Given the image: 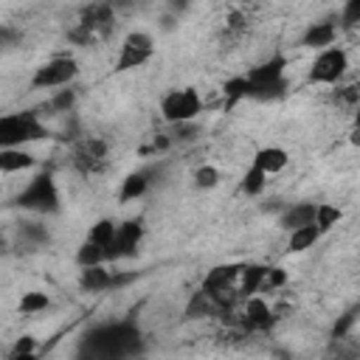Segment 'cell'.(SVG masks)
<instances>
[{"instance_id": "d590c367", "label": "cell", "mask_w": 360, "mask_h": 360, "mask_svg": "<svg viewBox=\"0 0 360 360\" xmlns=\"http://www.w3.org/2000/svg\"><path fill=\"white\" fill-rule=\"evenodd\" d=\"M360 25V0H349L343 8H340V22L338 28H354Z\"/></svg>"}, {"instance_id": "44dd1931", "label": "cell", "mask_w": 360, "mask_h": 360, "mask_svg": "<svg viewBox=\"0 0 360 360\" xmlns=\"http://www.w3.org/2000/svg\"><path fill=\"white\" fill-rule=\"evenodd\" d=\"M318 239H321V231H318L315 225H304V228H298V231H290V236H287V250H290V253H304V250L315 248Z\"/></svg>"}, {"instance_id": "9c48e42d", "label": "cell", "mask_w": 360, "mask_h": 360, "mask_svg": "<svg viewBox=\"0 0 360 360\" xmlns=\"http://www.w3.org/2000/svg\"><path fill=\"white\" fill-rule=\"evenodd\" d=\"M284 73H287V59H284V56H270V59L253 65V68L245 73V79H248V84H250V98H253L259 90L284 82V79H287Z\"/></svg>"}, {"instance_id": "277c9868", "label": "cell", "mask_w": 360, "mask_h": 360, "mask_svg": "<svg viewBox=\"0 0 360 360\" xmlns=\"http://www.w3.org/2000/svg\"><path fill=\"white\" fill-rule=\"evenodd\" d=\"M107 160H110V143H107L104 138H98V135L79 138V141L70 146V152H68L70 169L79 172V174H84V177L104 172Z\"/></svg>"}, {"instance_id": "d6a6232c", "label": "cell", "mask_w": 360, "mask_h": 360, "mask_svg": "<svg viewBox=\"0 0 360 360\" xmlns=\"http://www.w3.org/2000/svg\"><path fill=\"white\" fill-rule=\"evenodd\" d=\"M76 98H79V96H76L73 87H62V90H53L48 107H51L53 112H70V110L76 107Z\"/></svg>"}, {"instance_id": "3957f363", "label": "cell", "mask_w": 360, "mask_h": 360, "mask_svg": "<svg viewBox=\"0 0 360 360\" xmlns=\"http://www.w3.org/2000/svg\"><path fill=\"white\" fill-rule=\"evenodd\" d=\"M202 112V98L197 87H172L160 96V115L166 124H186L197 121Z\"/></svg>"}, {"instance_id": "5b68a950", "label": "cell", "mask_w": 360, "mask_h": 360, "mask_svg": "<svg viewBox=\"0 0 360 360\" xmlns=\"http://www.w3.org/2000/svg\"><path fill=\"white\" fill-rule=\"evenodd\" d=\"M76 76H79V62L73 56H53L34 70L31 87L34 90H62V87H70Z\"/></svg>"}, {"instance_id": "7a4b0ae2", "label": "cell", "mask_w": 360, "mask_h": 360, "mask_svg": "<svg viewBox=\"0 0 360 360\" xmlns=\"http://www.w3.org/2000/svg\"><path fill=\"white\" fill-rule=\"evenodd\" d=\"M48 135H51L48 127L42 124L39 112H34V110L0 115V149H20V146L42 141Z\"/></svg>"}, {"instance_id": "8d00e7d4", "label": "cell", "mask_w": 360, "mask_h": 360, "mask_svg": "<svg viewBox=\"0 0 360 360\" xmlns=\"http://www.w3.org/2000/svg\"><path fill=\"white\" fill-rule=\"evenodd\" d=\"M287 284V270L284 267H267L264 270V281H262V290H281Z\"/></svg>"}, {"instance_id": "ab89813d", "label": "cell", "mask_w": 360, "mask_h": 360, "mask_svg": "<svg viewBox=\"0 0 360 360\" xmlns=\"http://www.w3.org/2000/svg\"><path fill=\"white\" fill-rule=\"evenodd\" d=\"M0 250H3V236H0Z\"/></svg>"}, {"instance_id": "603a6c76", "label": "cell", "mask_w": 360, "mask_h": 360, "mask_svg": "<svg viewBox=\"0 0 360 360\" xmlns=\"http://www.w3.org/2000/svg\"><path fill=\"white\" fill-rule=\"evenodd\" d=\"M48 307H51V295L42 292V290H28V292H22V298H20V304H17V309H20L22 315H39V312H45Z\"/></svg>"}, {"instance_id": "9a60e30c", "label": "cell", "mask_w": 360, "mask_h": 360, "mask_svg": "<svg viewBox=\"0 0 360 360\" xmlns=\"http://www.w3.org/2000/svg\"><path fill=\"white\" fill-rule=\"evenodd\" d=\"M239 270L242 264H219V267H211L208 276L202 278V287L208 295H219V292H231V284L239 278Z\"/></svg>"}, {"instance_id": "2e32d148", "label": "cell", "mask_w": 360, "mask_h": 360, "mask_svg": "<svg viewBox=\"0 0 360 360\" xmlns=\"http://www.w3.org/2000/svg\"><path fill=\"white\" fill-rule=\"evenodd\" d=\"M287 163H290V152H287L284 146H262V149H256L250 166H256L259 172H264V174L270 177V174L284 172Z\"/></svg>"}, {"instance_id": "8992f818", "label": "cell", "mask_w": 360, "mask_h": 360, "mask_svg": "<svg viewBox=\"0 0 360 360\" xmlns=\"http://www.w3.org/2000/svg\"><path fill=\"white\" fill-rule=\"evenodd\" d=\"M349 70V56L343 48L332 45L326 51H318L312 65H309V73H307V82L309 84H340V79L346 76Z\"/></svg>"}, {"instance_id": "ffe728a7", "label": "cell", "mask_w": 360, "mask_h": 360, "mask_svg": "<svg viewBox=\"0 0 360 360\" xmlns=\"http://www.w3.org/2000/svg\"><path fill=\"white\" fill-rule=\"evenodd\" d=\"M264 270H267V264H242V270H239V292L245 298H250V295H256L262 290Z\"/></svg>"}, {"instance_id": "83f0119b", "label": "cell", "mask_w": 360, "mask_h": 360, "mask_svg": "<svg viewBox=\"0 0 360 360\" xmlns=\"http://www.w3.org/2000/svg\"><path fill=\"white\" fill-rule=\"evenodd\" d=\"M76 264L79 267H96V264H107V256H104V248L93 245V242H82L79 250H76Z\"/></svg>"}, {"instance_id": "8fae6325", "label": "cell", "mask_w": 360, "mask_h": 360, "mask_svg": "<svg viewBox=\"0 0 360 360\" xmlns=\"http://www.w3.org/2000/svg\"><path fill=\"white\" fill-rule=\"evenodd\" d=\"M112 22H115V11L110 3H90L82 8V17L76 25H82L84 31H90L98 39V37H107L112 31Z\"/></svg>"}, {"instance_id": "e0dca14e", "label": "cell", "mask_w": 360, "mask_h": 360, "mask_svg": "<svg viewBox=\"0 0 360 360\" xmlns=\"http://www.w3.org/2000/svg\"><path fill=\"white\" fill-rule=\"evenodd\" d=\"M112 276H115V270H107V264L82 267L79 270V287L84 292H104L112 287Z\"/></svg>"}, {"instance_id": "d6986e66", "label": "cell", "mask_w": 360, "mask_h": 360, "mask_svg": "<svg viewBox=\"0 0 360 360\" xmlns=\"http://www.w3.org/2000/svg\"><path fill=\"white\" fill-rule=\"evenodd\" d=\"M146 191H149V172H129V174L121 180L118 200H121V202H132V200H141Z\"/></svg>"}, {"instance_id": "1f68e13d", "label": "cell", "mask_w": 360, "mask_h": 360, "mask_svg": "<svg viewBox=\"0 0 360 360\" xmlns=\"http://www.w3.org/2000/svg\"><path fill=\"white\" fill-rule=\"evenodd\" d=\"M357 312H360V307L357 304H352L338 321H335V326H332V338H352V332H354V323H357Z\"/></svg>"}, {"instance_id": "52a82bcc", "label": "cell", "mask_w": 360, "mask_h": 360, "mask_svg": "<svg viewBox=\"0 0 360 360\" xmlns=\"http://www.w3.org/2000/svg\"><path fill=\"white\" fill-rule=\"evenodd\" d=\"M152 56H155V37L146 34V31H129L124 37V42H121V51H118V59H115V70L124 73V70L143 68Z\"/></svg>"}, {"instance_id": "f1b7e54d", "label": "cell", "mask_w": 360, "mask_h": 360, "mask_svg": "<svg viewBox=\"0 0 360 360\" xmlns=\"http://www.w3.org/2000/svg\"><path fill=\"white\" fill-rule=\"evenodd\" d=\"M112 236H115V222H112V219H98V222L90 225V231H87V242H93V245H98V248H104V250H107V245L112 242Z\"/></svg>"}, {"instance_id": "f546056e", "label": "cell", "mask_w": 360, "mask_h": 360, "mask_svg": "<svg viewBox=\"0 0 360 360\" xmlns=\"http://www.w3.org/2000/svg\"><path fill=\"white\" fill-rule=\"evenodd\" d=\"M22 39H25V34H22L20 25H14V22H0V53H8V51H14V48H20Z\"/></svg>"}, {"instance_id": "74e56055", "label": "cell", "mask_w": 360, "mask_h": 360, "mask_svg": "<svg viewBox=\"0 0 360 360\" xmlns=\"http://www.w3.org/2000/svg\"><path fill=\"white\" fill-rule=\"evenodd\" d=\"M28 352H37V340H34L31 335L17 338L14 346H11V354H28ZM11 354H8V357H11Z\"/></svg>"}, {"instance_id": "cb8c5ba5", "label": "cell", "mask_w": 360, "mask_h": 360, "mask_svg": "<svg viewBox=\"0 0 360 360\" xmlns=\"http://www.w3.org/2000/svg\"><path fill=\"white\" fill-rule=\"evenodd\" d=\"M183 315L186 318H205V315H217V307H214V301L205 290H197V292H191Z\"/></svg>"}, {"instance_id": "30bf717a", "label": "cell", "mask_w": 360, "mask_h": 360, "mask_svg": "<svg viewBox=\"0 0 360 360\" xmlns=\"http://www.w3.org/2000/svg\"><path fill=\"white\" fill-rule=\"evenodd\" d=\"M273 312H270V304L264 301V298H259V295H250L248 301H245V309L239 312V318H236V323H239V329L245 332V335H253V332H267L270 326H273Z\"/></svg>"}, {"instance_id": "4fadbf2b", "label": "cell", "mask_w": 360, "mask_h": 360, "mask_svg": "<svg viewBox=\"0 0 360 360\" xmlns=\"http://www.w3.org/2000/svg\"><path fill=\"white\" fill-rule=\"evenodd\" d=\"M315 219V202L312 200H298V202H287L281 211H278V228H284L287 233L290 231H298L304 225H312Z\"/></svg>"}, {"instance_id": "ac0fdd59", "label": "cell", "mask_w": 360, "mask_h": 360, "mask_svg": "<svg viewBox=\"0 0 360 360\" xmlns=\"http://www.w3.org/2000/svg\"><path fill=\"white\" fill-rule=\"evenodd\" d=\"M37 166V158L20 146V149H0V172L3 174H17V172H28Z\"/></svg>"}, {"instance_id": "ba28073f", "label": "cell", "mask_w": 360, "mask_h": 360, "mask_svg": "<svg viewBox=\"0 0 360 360\" xmlns=\"http://www.w3.org/2000/svg\"><path fill=\"white\" fill-rule=\"evenodd\" d=\"M141 239H143V222H141V219H127V222L115 225V236H112V242H110L107 250H104L107 264H110V262L115 264V262H124V259L135 256Z\"/></svg>"}, {"instance_id": "836d02e7", "label": "cell", "mask_w": 360, "mask_h": 360, "mask_svg": "<svg viewBox=\"0 0 360 360\" xmlns=\"http://www.w3.org/2000/svg\"><path fill=\"white\" fill-rule=\"evenodd\" d=\"M197 135H200V124H197V121L174 124V127H172V132H169L172 143H191V141H194Z\"/></svg>"}, {"instance_id": "e575fe53", "label": "cell", "mask_w": 360, "mask_h": 360, "mask_svg": "<svg viewBox=\"0 0 360 360\" xmlns=\"http://www.w3.org/2000/svg\"><path fill=\"white\" fill-rule=\"evenodd\" d=\"M219 183V169L211 163H202L194 169V186L197 188H214Z\"/></svg>"}, {"instance_id": "4dcf8cb0", "label": "cell", "mask_w": 360, "mask_h": 360, "mask_svg": "<svg viewBox=\"0 0 360 360\" xmlns=\"http://www.w3.org/2000/svg\"><path fill=\"white\" fill-rule=\"evenodd\" d=\"M332 101L338 104V107H343V110H354L357 104H360V90H357V84H338L335 90H332Z\"/></svg>"}, {"instance_id": "d4e9b609", "label": "cell", "mask_w": 360, "mask_h": 360, "mask_svg": "<svg viewBox=\"0 0 360 360\" xmlns=\"http://www.w3.org/2000/svg\"><path fill=\"white\" fill-rule=\"evenodd\" d=\"M264 188H267V174L259 172L256 166H250V169L242 174V180H239V191L248 194V197H262Z\"/></svg>"}, {"instance_id": "7c38bea8", "label": "cell", "mask_w": 360, "mask_h": 360, "mask_svg": "<svg viewBox=\"0 0 360 360\" xmlns=\"http://www.w3.org/2000/svg\"><path fill=\"white\" fill-rule=\"evenodd\" d=\"M338 31H340V28H338V22H332V20L309 22V25L304 28V34H301V45H304V48H312V51H326V48L335 45Z\"/></svg>"}, {"instance_id": "f35d334b", "label": "cell", "mask_w": 360, "mask_h": 360, "mask_svg": "<svg viewBox=\"0 0 360 360\" xmlns=\"http://www.w3.org/2000/svg\"><path fill=\"white\" fill-rule=\"evenodd\" d=\"M8 360H39V354H37V352H28V354H11Z\"/></svg>"}, {"instance_id": "484cf974", "label": "cell", "mask_w": 360, "mask_h": 360, "mask_svg": "<svg viewBox=\"0 0 360 360\" xmlns=\"http://www.w3.org/2000/svg\"><path fill=\"white\" fill-rule=\"evenodd\" d=\"M248 31H250V17L245 11H231L225 17V25H222V37L225 39H242Z\"/></svg>"}, {"instance_id": "4316f807", "label": "cell", "mask_w": 360, "mask_h": 360, "mask_svg": "<svg viewBox=\"0 0 360 360\" xmlns=\"http://www.w3.org/2000/svg\"><path fill=\"white\" fill-rule=\"evenodd\" d=\"M222 96H225L228 107H233V104L242 101V98H250V84H248V79H245V76H231V79L222 84Z\"/></svg>"}, {"instance_id": "7402d4cb", "label": "cell", "mask_w": 360, "mask_h": 360, "mask_svg": "<svg viewBox=\"0 0 360 360\" xmlns=\"http://www.w3.org/2000/svg\"><path fill=\"white\" fill-rule=\"evenodd\" d=\"M340 219H343V211L338 205H332V202H315V219H312V225L321 231V236L326 231H332Z\"/></svg>"}, {"instance_id": "5bb4252c", "label": "cell", "mask_w": 360, "mask_h": 360, "mask_svg": "<svg viewBox=\"0 0 360 360\" xmlns=\"http://www.w3.org/2000/svg\"><path fill=\"white\" fill-rule=\"evenodd\" d=\"M17 245H20V250H28V253L48 248V245H51V231H48V225H45V222H37V219L20 222V225H17Z\"/></svg>"}, {"instance_id": "6da1fadb", "label": "cell", "mask_w": 360, "mask_h": 360, "mask_svg": "<svg viewBox=\"0 0 360 360\" xmlns=\"http://www.w3.org/2000/svg\"><path fill=\"white\" fill-rule=\"evenodd\" d=\"M14 205L22 208V211H31V214H39V217H53L62 211V200H59V186H56V177L51 169H42L37 172L25 188L14 197Z\"/></svg>"}]
</instances>
